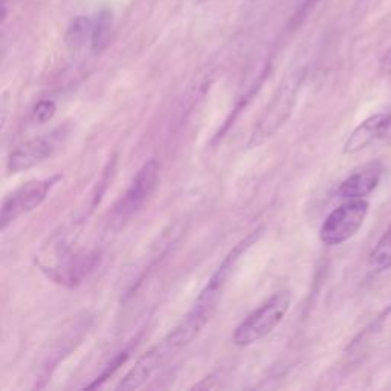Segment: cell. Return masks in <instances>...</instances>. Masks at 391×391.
Segmentation results:
<instances>
[{
	"label": "cell",
	"mask_w": 391,
	"mask_h": 391,
	"mask_svg": "<svg viewBox=\"0 0 391 391\" xmlns=\"http://www.w3.org/2000/svg\"><path fill=\"white\" fill-rule=\"evenodd\" d=\"M157 179H159V164L155 157H152L134 175L129 188L115 207V216H118L119 219H124V217L137 213L155 191Z\"/></svg>",
	"instance_id": "cell-7"
},
{
	"label": "cell",
	"mask_w": 391,
	"mask_h": 391,
	"mask_svg": "<svg viewBox=\"0 0 391 391\" xmlns=\"http://www.w3.org/2000/svg\"><path fill=\"white\" fill-rule=\"evenodd\" d=\"M90 40H92V20L87 17L73 19L66 33V44L69 49L80 51Z\"/></svg>",
	"instance_id": "cell-11"
},
{
	"label": "cell",
	"mask_w": 391,
	"mask_h": 391,
	"mask_svg": "<svg viewBox=\"0 0 391 391\" xmlns=\"http://www.w3.org/2000/svg\"><path fill=\"white\" fill-rule=\"evenodd\" d=\"M55 112H57V106L54 101L43 100L35 104V107L31 112V119L35 124H44L54 118Z\"/></svg>",
	"instance_id": "cell-14"
},
{
	"label": "cell",
	"mask_w": 391,
	"mask_h": 391,
	"mask_svg": "<svg viewBox=\"0 0 391 391\" xmlns=\"http://www.w3.org/2000/svg\"><path fill=\"white\" fill-rule=\"evenodd\" d=\"M60 179H62V176L57 175L46 179L29 180V182L19 186L17 190H14L6 196L2 204V213H0V225H2V229L5 231L12 222H16L19 217L39 208L43 202L46 200L52 188L60 182Z\"/></svg>",
	"instance_id": "cell-5"
},
{
	"label": "cell",
	"mask_w": 391,
	"mask_h": 391,
	"mask_svg": "<svg viewBox=\"0 0 391 391\" xmlns=\"http://www.w3.org/2000/svg\"><path fill=\"white\" fill-rule=\"evenodd\" d=\"M129 358V350H125V351H123V353H119V355L114 359V363H112L110 365H109V368L106 372H104L100 378H98L94 383H90V385H87V388H96V387H100L101 385V382H104L106 381L109 376H112L114 374L119 367H121L124 363H125V359Z\"/></svg>",
	"instance_id": "cell-15"
},
{
	"label": "cell",
	"mask_w": 391,
	"mask_h": 391,
	"mask_svg": "<svg viewBox=\"0 0 391 391\" xmlns=\"http://www.w3.org/2000/svg\"><path fill=\"white\" fill-rule=\"evenodd\" d=\"M66 134V127H60V129L29 139L10 155L8 171L12 175H17V173L26 171L49 159L51 156H54L58 147L63 144Z\"/></svg>",
	"instance_id": "cell-6"
},
{
	"label": "cell",
	"mask_w": 391,
	"mask_h": 391,
	"mask_svg": "<svg viewBox=\"0 0 391 391\" xmlns=\"http://www.w3.org/2000/svg\"><path fill=\"white\" fill-rule=\"evenodd\" d=\"M165 355H167V353L164 351L161 345L153 349L152 351H148L147 355L144 358H141L139 363L132 368L129 374L124 378V381H121V383L118 385V390H133L141 387L142 382H144L148 376L152 374L155 368L159 365Z\"/></svg>",
	"instance_id": "cell-10"
},
{
	"label": "cell",
	"mask_w": 391,
	"mask_h": 391,
	"mask_svg": "<svg viewBox=\"0 0 391 391\" xmlns=\"http://www.w3.org/2000/svg\"><path fill=\"white\" fill-rule=\"evenodd\" d=\"M376 142L391 146V115L378 114L360 123L344 144L345 155L358 153Z\"/></svg>",
	"instance_id": "cell-8"
},
{
	"label": "cell",
	"mask_w": 391,
	"mask_h": 391,
	"mask_svg": "<svg viewBox=\"0 0 391 391\" xmlns=\"http://www.w3.org/2000/svg\"><path fill=\"white\" fill-rule=\"evenodd\" d=\"M298 87L299 81L297 78L286 81L283 86H280L272 101L268 104V107L263 112L257 124H255L250 141H247V147H260L280 130V127H283V124L288 121L293 106H295Z\"/></svg>",
	"instance_id": "cell-3"
},
{
	"label": "cell",
	"mask_w": 391,
	"mask_h": 391,
	"mask_svg": "<svg viewBox=\"0 0 391 391\" xmlns=\"http://www.w3.org/2000/svg\"><path fill=\"white\" fill-rule=\"evenodd\" d=\"M290 303L292 295L289 290L274 293L236 327L232 342L238 347H246V345L259 342L263 338L272 333L275 327L284 320Z\"/></svg>",
	"instance_id": "cell-2"
},
{
	"label": "cell",
	"mask_w": 391,
	"mask_h": 391,
	"mask_svg": "<svg viewBox=\"0 0 391 391\" xmlns=\"http://www.w3.org/2000/svg\"><path fill=\"white\" fill-rule=\"evenodd\" d=\"M112 12L109 10H103L96 14L95 20L92 21V49L95 52H101L107 46L112 35Z\"/></svg>",
	"instance_id": "cell-12"
},
{
	"label": "cell",
	"mask_w": 391,
	"mask_h": 391,
	"mask_svg": "<svg viewBox=\"0 0 391 391\" xmlns=\"http://www.w3.org/2000/svg\"><path fill=\"white\" fill-rule=\"evenodd\" d=\"M261 231V228L255 229L250 236L240 240L229 251L227 257L223 259L220 266L216 269V272L209 278L205 288L202 289L200 295L194 302L191 309L188 311L185 317L179 321V324L173 329L167 335V338L162 341V349L167 351L168 355L171 351H176L190 344L194 338L202 332V329L208 324V321L211 320L214 312L217 311V304L220 302L223 290L227 288L238 260L242 259V255L246 254V251L260 238Z\"/></svg>",
	"instance_id": "cell-1"
},
{
	"label": "cell",
	"mask_w": 391,
	"mask_h": 391,
	"mask_svg": "<svg viewBox=\"0 0 391 391\" xmlns=\"http://www.w3.org/2000/svg\"><path fill=\"white\" fill-rule=\"evenodd\" d=\"M368 214V202L364 199H349L335 208L320 229L321 242L327 246H338L347 242L364 225Z\"/></svg>",
	"instance_id": "cell-4"
},
{
	"label": "cell",
	"mask_w": 391,
	"mask_h": 391,
	"mask_svg": "<svg viewBox=\"0 0 391 391\" xmlns=\"http://www.w3.org/2000/svg\"><path fill=\"white\" fill-rule=\"evenodd\" d=\"M252 2H260V0H252Z\"/></svg>",
	"instance_id": "cell-17"
},
{
	"label": "cell",
	"mask_w": 391,
	"mask_h": 391,
	"mask_svg": "<svg viewBox=\"0 0 391 391\" xmlns=\"http://www.w3.org/2000/svg\"><path fill=\"white\" fill-rule=\"evenodd\" d=\"M381 71L387 75L391 73V44L381 58Z\"/></svg>",
	"instance_id": "cell-16"
},
{
	"label": "cell",
	"mask_w": 391,
	"mask_h": 391,
	"mask_svg": "<svg viewBox=\"0 0 391 391\" xmlns=\"http://www.w3.org/2000/svg\"><path fill=\"white\" fill-rule=\"evenodd\" d=\"M381 180V168L370 167L353 173L338 186V196L344 199H363L370 194Z\"/></svg>",
	"instance_id": "cell-9"
},
{
	"label": "cell",
	"mask_w": 391,
	"mask_h": 391,
	"mask_svg": "<svg viewBox=\"0 0 391 391\" xmlns=\"http://www.w3.org/2000/svg\"><path fill=\"white\" fill-rule=\"evenodd\" d=\"M370 266L376 272L391 268V227L383 232L370 254Z\"/></svg>",
	"instance_id": "cell-13"
}]
</instances>
